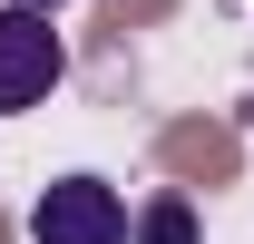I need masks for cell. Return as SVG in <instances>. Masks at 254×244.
I'll use <instances>...</instances> for the list:
<instances>
[{
  "label": "cell",
  "mask_w": 254,
  "mask_h": 244,
  "mask_svg": "<svg viewBox=\"0 0 254 244\" xmlns=\"http://www.w3.org/2000/svg\"><path fill=\"white\" fill-rule=\"evenodd\" d=\"M59 30H49V10H30V0H10L0 10V118H20V108H39V98L59 88Z\"/></svg>",
  "instance_id": "obj_1"
},
{
  "label": "cell",
  "mask_w": 254,
  "mask_h": 244,
  "mask_svg": "<svg viewBox=\"0 0 254 244\" xmlns=\"http://www.w3.org/2000/svg\"><path fill=\"white\" fill-rule=\"evenodd\" d=\"M30 235L39 244H127V205L108 176H59V185H39Z\"/></svg>",
  "instance_id": "obj_2"
},
{
  "label": "cell",
  "mask_w": 254,
  "mask_h": 244,
  "mask_svg": "<svg viewBox=\"0 0 254 244\" xmlns=\"http://www.w3.org/2000/svg\"><path fill=\"white\" fill-rule=\"evenodd\" d=\"M137 244H195V215H186V195H157V205L137 215Z\"/></svg>",
  "instance_id": "obj_3"
},
{
  "label": "cell",
  "mask_w": 254,
  "mask_h": 244,
  "mask_svg": "<svg viewBox=\"0 0 254 244\" xmlns=\"http://www.w3.org/2000/svg\"><path fill=\"white\" fill-rule=\"evenodd\" d=\"M30 10H59V0H30Z\"/></svg>",
  "instance_id": "obj_4"
}]
</instances>
